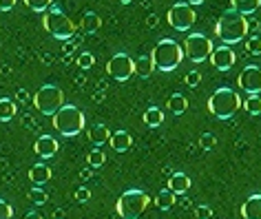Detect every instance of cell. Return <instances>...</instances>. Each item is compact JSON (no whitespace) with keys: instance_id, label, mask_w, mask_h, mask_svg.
Returning <instances> with one entry per match:
<instances>
[{"instance_id":"cell-15","label":"cell","mask_w":261,"mask_h":219,"mask_svg":"<svg viewBox=\"0 0 261 219\" xmlns=\"http://www.w3.org/2000/svg\"><path fill=\"white\" fill-rule=\"evenodd\" d=\"M188 188H191V177L186 173H173L171 179H168V190L175 193V195H184Z\"/></svg>"},{"instance_id":"cell-26","label":"cell","mask_w":261,"mask_h":219,"mask_svg":"<svg viewBox=\"0 0 261 219\" xmlns=\"http://www.w3.org/2000/svg\"><path fill=\"white\" fill-rule=\"evenodd\" d=\"M29 202L36 204V206H42V204L49 202V197H47V193H44L40 186H34V188L29 190Z\"/></svg>"},{"instance_id":"cell-36","label":"cell","mask_w":261,"mask_h":219,"mask_svg":"<svg viewBox=\"0 0 261 219\" xmlns=\"http://www.w3.org/2000/svg\"><path fill=\"white\" fill-rule=\"evenodd\" d=\"M18 0H0V11H11L16 7Z\"/></svg>"},{"instance_id":"cell-35","label":"cell","mask_w":261,"mask_h":219,"mask_svg":"<svg viewBox=\"0 0 261 219\" xmlns=\"http://www.w3.org/2000/svg\"><path fill=\"white\" fill-rule=\"evenodd\" d=\"M89 197H91V193L87 188H77L75 190V199H77V202H89Z\"/></svg>"},{"instance_id":"cell-9","label":"cell","mask_w":261,"mask_h":219,"mask_svg":"<svg viewBox=\"0 0 261 219\" xmlns=\"http://www.w3.org/2000/svg\"><path fill=\"white\" fill-rule=\"evenodd\" d=\"M197 20V14L191 5L186 3H175L171 9H168V24L175 31H188Z\"/></svg>"},{"instance_id":"cell-39","label":"cell","mask_w":261,"mask_h":219,"mask_svg":"<svg viewBox=\"0 0 261 219\" xmlns=\"http://www.w3.org/2000/svg\"><path fill=\"white\" fill-rule=\"evenodd\" d=\"M184 3H186V5H191V7H193V5H201V3H206V0H184Z\"/></svg>"},{"instance_id":"cell-14","label":"cell","mask_w":261,"mask_h":219,"mask_svg":"<svg viewBox=\"0 0 261 219\" xmlns=\"http://www.w3.org/2000/svg\"><path fill=\"white\" fill-rule=\"evenodd\" d=\"M244 219H261V195H250L241 204Z\"/></svg>"},{"instance_id":"cell-38","label":"cell","mask_w":261,"mask_h":219,"mask_svg":"<svg viewBox=\"0 0 261 219\" xmlns=\"http://www.w3.org/2000/svg\"><path fill=\"white\" fill-rule=\"evenodd\" d=\"M22 219H44V217L40 215V212H27V215H24Z\"/></svg>"},{"instance_id":"cell-8","label":"cell","mask_w":261,"mask_h":219,"mask_svg":"<svg viewBox=\"0 0 261 219\" xmlns=\"http://www.w3.org/2000/svg\"><path fill=\"white\" fill-rule=\"evenodd\" d=\"M181 51H184V58H188L191 62H204L213 53V42L201 34H191L181 42Z\"/></svg>"},{"instance_id":"cell-27","label":"cell","mask_w":261,"mask_h":219,"mask_svg":"<svg viewBox=\"0 0 261 219\" xmlns=\"http://www.w3.org/2000/svg\"><path fill=\"white\" fill-rule=\"evenodd\" d=\"M244 108L250 115H259L261 113V98H259V95H250V98H246Z\"/></svg>"},{"instance_id":"cell-17","label":"cell","mask_w":261,"mask_h":219,"mask_svg":"<svg viewBox=\"0 0 261 219\" xmlns=\"http://www.w3.org/2000/svg\"><path fill=\"white\" fill-rule=\"evenodd\" d=\"M49 179H51V169L47 164H34L29 169V182L31 184L40 186V184H47Z\"/></svg>"},{"instance_id":"cell-24","label":"cell","mask_w":261,"mask_h":219,"mask_svg":"<svg viewBox=\"0 0 261 219\" xmlns=\"http://www.w3.org/2000/svg\"><path fill=\"white\" fill-rule=\"evenodd\" d=\"M155 206L162 208V210H171L173 206H175V193H171L168 188L158 193V197H155Z\"/></svg>"},{"instance_id":"cell-22","label":"cell","mask_w":261,"mask_h":219,"mask_svg":"<svg viewBox=\"0 0 261 219\" xmlns=\"http://www.w3.org/2000/svg\"><path fill=\"white\" fill-rule=\"evenodd\" d=\"M100 27H102L100 14H95V11H87V14L82 16V29L87 31V34H95Z\"/></svg>"},{"instance_id":"cell-23","label":"cell","mask_w":261,"mask_h":219,"mask_svg":"<svg viewBox=\"0 0 261 219\" xmlns=\"http://www.w3.org/2000/svg\"><path fill=\"white\" fill-rule=\"evenodd\" d=\"M16 102L9 100V98H3L0 100V122H9L11 118L16 115Z\"/></svg>"},{"instance_id":"cell-37","label":"cell","mask_w":261,"mask_h":219,"mask_svg":"<svg viewBox=\"0 0 261 219\" xmlns=\"http://www.w3.org/2000/svg\"><path fill=\"white\" fill-rule=\"evenodd\" d=\"M197 219H211V208L199 206V208H197Z\"/></svg>"},{"instance_id":"cell-29","label":"cell","mask_w":261,"mask_h":219,"mask_svg":"<svg viewBox=\"0 0 261 219\" xmlns=\"http://www.w3.org/2000/svg\"><path fill=\"white\" fill-rule=\"evenodd\" d=\"M24 5H27L31 11H47V9H51L54 0H24Z\"/></svg>"},{"instance_id":"cell-30","label":"cell","mask_w":261,"mask_h":219,"mask_svg":"<svg viewBox=\"0 0 261 219\" xmlns=\"http://www.w3.org/2000/svg\"><path fill=\"white\" fill-rule=\"evenodd\" d=\"M93 64H95V58L91 53H80L77 56V67L80 69H91Z\"/></svg>"},{"instance_id":"cell-10","label":"cell","mask_w":261,"mask_h":219,"mask_svg":"<svg viewBox=\"0 0 261 219\" xmlns=\"http://www.w3.org/2000/svg\"><path fill=\"white\" fill-rule=\"evenodd\" d=\"M107 71H109V75H111L113 80L126 82L130 75L135 73V64H133V60H130L126 53H115V56L109 60Z\"/></svg>"},{"instance_id":"cell-2","label":"cell","mask_w":261,"mask_h":219,"mask_svg":"<svg viewBox=\"0 0 261 219\" xmlns=\"http://www.w3.org/2000/svg\"><path fill=\"white\" fill-rule=\"evenodd\" d=\"M151 60L155 64V69L160 71H175L184 60V51H181V44L173 38H164L155 44L153 53H151Z\"/></svg>"},{"instance_id":"cell-41","label":"cell","mask_w":261,"mask_h":219,"mask_svg":"<svg viewBox=\"0 0 261 219\" xmlns=\"http://www.w3.org/2000/svg\"><path fill=\"white\" fill-rule=\"evenodd\" d=\"M117 3H122V5H128V3H133V0H117Z\"/></svg>"},{"instance_id":"cell-5","label":"cell","mask_w":261,"mask_h":219,"mask_svg":"<svg viewBox=\"0 0 261 219\" xmlns=\"http://www.w3.org/2000/svg\"><path fill=\"white\" fill-rule=\"evenodd\" d=\"M151 197L144 190L130 188L126 193H122V197L117 199V215L122 219H140V215L148 208Z\"/></svg>"},{"instance_id":"cell-34","label":"cell","mask_w":261,"mask_h":219,"mask_svg":"<svg viewBox=\"0 0 261 219\" xmlns=\"http://www.w3.org/2000/svg\"><path fill=\"white\" fill-rule=\"evenodd\" d=\"M199 144H201V149L211 151V149H215V138H213V135H211V133H206V135H201Z\"/></svg>"},{"instance_id":"cell-4","label":"cell","mask_w":261,"mask_h":219,"mask_svg":"<svg viewBox=\"0 0 261 219\" xmlns=\"http://www.w3.org/2000/svg\"><path fill=\"white\" fill-rule=\"evenodd\" d=\"M239 108H241V98L232 91V89H226V87L217 89V91L211 95V100H208V111L219 120L232 118Z\"/></svg>"},{"instance_id":"cell-16","label":"cell","mask_w":261,"mask_h":219,"mask_svg":"<svg viewBox=\"0 0 261 219\" xmlns=\"http://www.w3.org/2000/svg\"><path fill=\"white\" fill-rule=\"evenodd\" d=\"M109 142H111V149L115 153H126L130 149V144H133V138H130V133H126V131H117L111 135Z\"/></svg>"},{"instance_id":"cell-21","label":"cell","mask_w":261,"mask_h":219,"mask_svg":"<svg viewBox=\"0 0 261 219\" xmlns=\"http://www.w3.org/2000/svg\"><path fill=\"white\" fill-rule=\"evenodd\" d=\"M109 138H111V131L104 124H93L89 128V140L93 142L95 146H102L104 142H109Z\"/></svg>"},{"instance_id":"cell-33","label":"cell","mask_w":261,"mask_h":219,"mask_svg":"<svg viewBox=\"0 0 261 219\" xmlns=\"http://www.w3.org/2000/svg\"><path fill=\"white\" fill-rule=\"evenodd\" d=\"M11 217H14V208H11L7 202L0 199V219H11Z\"/></svg>"},{"instance_id":"cell-12","label":"cell","mask_w":261,"mask_h":219,"mask_svg":"<svg viewBox=\"0 0 261 219\" xmlns=\"http://www.w3.org/2000/svg\"><path fill=\"white\" fill-rule=\"evenodd\" d=\"M211 60H213V67L219 69V71H230L234 67V62H237V56H234V51L230 47H219V49H213L211 53Z\"/></svg>"},{"instance_id":"cell-6","label":"cell","mask_w":261,"mask_h":219,"mask_svg":"<svg viewBox=\"0 0 261 219\" xmlns=\"http://www.w3.org/2000/svg\"><path fill=\"white\" fill-rule=\"evenodd\" d=\"M42 27L49 31L54 38H58V40H67V38H71L75 34V24L71 22L69 16H64L60 9L51 7L44 11V18H42Z\"/></svg>"},{"instance_id":"cell-40","label":"cell","mask_w":261,"mask_h":219,"mask_svg":"<svg viewBox=\"0 0 261 219\" xmlns=\"http://www.w3.org/2000/svg\"><path fill=\"white\" fill-rule=\"evenodd\" d=\"M148 24H151V27H155V24H158V18H155V16L148 18Z\"/></svg>"},{"instance_id":"cell-25","label":"cell","mask_w":261,"mask_h":219,"mask_svg":"<svg viewBox=\"0 0 261 219\" xmlns=\"http://www.w3.org/2000/svg\"><path fill=\"white\" fill-rule=\"evenodd\" d=\"M144 122L148 126H160L162 122H164V113H162L158 106H151L144 111Z\"/></svg>"},{"instance_id":"cell-1","label":"cell","mask_w":261,"mask_h":219,"mask_svg":"<svg viewBox=\"0 0 261 219\" xmlns=\"http://www.w3.org/2000/svg\"><path fill=\"white\" fill-rule=\"evenodd\" d=\"M215 34H217V38L226 44V47L241 42L246 38V34H248L246 16H241L239 11H234V9L224 11L221 18L217 20V24H215Z\"/></svg>"},{"instance_id":"cell-20","label":"cell","mask_w":261,"mask_h":219,"mask_svg":"<svg viewBox=\"0 0 261 219\" xmlns=\"http://www.w3.org/2000/svg\"><path fill=\"white\" fill-rule=\"evenodd\" d=\"M230 5L241 16H250L261 7V0H230Z\"/></svg>"},{"instance_id":"cell-18","label":"cell","mask_w":261,"mask_h":219,"mask_svg":"<svg viewBox=\"0 0 261 219\" xmlns=\"http://www.w3.org/2000/svg\"><path fill=\"white\" fill-rule=\"evenodd\" d=\"M133 64H135V75H140V78H151L155 71L151 56H140L138 60H133Z\"/></svg>"},{"instance_id":"cell-11","label":"cell","mask_w":261,"mask_h":219,"mask_svg":"<svg viewBox=\"0 0 261 219\" xmlns=\"http://www.w3.org/2000/svg\"><path fill=\"white\" fill-rule=\"evenodd\" d=\"M237 85L241 91H246V93H250V95H257L261 91V69L259 67H246L244 71L239 73V78H237Z\"/></svg>"},{"instance_id":"cell-7","label":"cell","mask_w":261,"mask_h":219,"mask_svg":"<svg viewBox=\"0 0 261 219\" xmlns=\"http://www.w3.org/2000/svg\"><path fill=\"white\" fill-rule=\"evenodd\" d=\"M34 104L40 113L44 115H54L58 108L64 106V93L54 85H47L42 89H38V93L34 95Z\"/></svg>"},{"instance_id":"cell-32","label":"cell","mask_w":261,"mask_h":219,"mask_svg":"<svg viewBox=\"0 0 261 219\" xmlns=\"http://www.w3.org/2000/svg\"><path fill=\"white\" fill-rule=\"evenodd\" d=\"M184 82H186L188 87H197L199 82H201V73H199V71H191V73H186Z\"/></svg>"},{"instance_id":"cell-28","label":"cell","mask_w":261,"mask_h":219,"mask_svg":"<svg viewBox=\"0 0 261 219\" xmlns=\"http://www.w3.org/2000/svg\"><path fill=\"white\" fill-rule=\"evenodd\" d=\"M87 159H89V166H91V169H100V166L107 162V155H104L100 149H95V151H91V153H89V157H87Z\"/></svg>"},{"instance_id":"cell-13","label":"cell","mask_w":261,"mask_h":219,"mask_svg":"<svg viewBox=\"0 0 261 219\" xmlns=\"http://www.w3.org/2000/svg\"><path fill=\"white\" fill-rule=\"evenodd\" d=\"M36 153L38 155H40L42 159H51L58 153V149H60V146H58V140L56 138H51V135H42V138H38L36 140Z\"/></svg>"},{"instance_id":"cell-31","label":"cell","mask_w":261,"mask_h":219,"mask_svg":"<svg viewBox=\"0 0 261 219\" xmlns=\"http://www.w3.org/2000/svg\"><path fill=\"white\" fill-rule=\"evenodd\" d=\"M246 49H248V53L259 56L261 53V38H250V40L246 42Z\"/></svg>"},{"instance_id":"cell-3","label":"cell","mask_w":261,"mask_h":219,"mask_svg":"<svg viewBox=\"0 0 261 219\" xmlns=\"http://www.w3.org/2000/svg\"><path fill=\"white\" fill-rule=\"evenodd\" d=\"M51 118H54V128L62 135V138H75L77 133H82L84 124H87L84 113L73 104L60 106Z\"/></svg>"},{"instance_id":"cell-19","label":"cell","mask_w":261,"mask_h":219,"mask_svg":"<svg viewBox=\"0 0 261 219\" xmlns=\"http://www.w3.org/2000/svg\"><path fill=\"white\" fill-rule=\"evenodd\" d=\"M166 106L173 115H181L188 111V100H186V95H181V93H173L171 98L166 100Z\"/></svg>"}]
</instances>
